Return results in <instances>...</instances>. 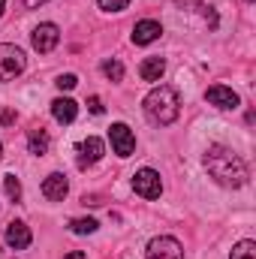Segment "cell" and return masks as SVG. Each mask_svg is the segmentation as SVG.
Returning <instances> with one entry per match:
<instances>
[{"instance_id":"83f0119b","label":"cell","mask_w":256,"mask_h":259,"mask_svg":"<svg viewBox=\"0 0 256 259\" xmlns=\"http://www.w3.org/2000/svg\"><path fill=\"white\" fill-rule=\"evenodd\" d=\"M247 3H253V0H247Z\"/></svg>"},{"instance_id":"8fae6325","label":"cell","mask_w":256,"mask_h":259,"mask_svg":"<svg viewBox=\"0 0 256 259\" xmlns=\"http://www.w3.org/2000/svg\"><path fill=\"white\" fill-rule=\"evenodd\" d=\"M30 241H33V235H30L27 223L12 220V223L6 226V244H9L12 250H24V247H30Z\"/></svg>"},{"instance_id":"8992f818","label":"cell","mask_w":256,"mask_h":259,"mask_svg":"<svg viewBox=\"0 0 256 259\" xmlns=\"http://www.w3.org/2000/svg\"><path fill=\"white\" fill-rule=\"evenodd\" d=\"M30 42H33V49H36L39 55H49V52H55L58 42H61V27L52 24V21H46V24H39V27L30 33Z\"/></svg>"},{"instance_id":"603a6c76","label":"cell","mask_w":256,"mask_h":259,"mask_svg":"<svg viewBox=\"0 0 256 259\" xmlns=\"http://www.w3.org/2000/svg\"><path fill=\"white\" fill-rule=\"evenodd\" d=\"M0 121H3V124H12V121H15V112H3Z\"/></svg>"},{"instance_id":"d4e9b609","label":"cell","mask_w":256,"mask_h":259,"mask_svg":"<svg viewBox=\"0 0 256 259\" xmlns=\"http://www.w3.org/2000/svg\"><path fill=\"white\" fill-rule=\"evenodd\" d=\"M64 259H88V253H81V250H72V253H66Z\"/></svg>"},{"instance_id":"3957f363","label":"cell","mask_w":256,"mask_h":259,"mask_svg":"<svg viewBox=\"0 0 256 259\" xmlns=\"http://www.w3.org/2000/svg\"><path fill=\"white\" fill-rule=\"evenodd\" d=\"M27 66V58L18 46L0 42V81H12L15 75H21Z\"/></svg>"},{"instance_id":"d6986e66","label":"cell","mask_w":256,"mask_h":259,"mask_svg":"<svg viewBox=\"0 0 256 259\" xmlns=\"http://www.w3.org/2000/svg\"><path fill=\"white\" fill-rule=\"evenodd\" d=\"M3 190H6V196H9L12 202H18V199H21V181H18L15 175H6V178H3Z\"/></svg>"},{"instance_id":"4fadbf2b","label":"cell","mask_w":256,"mask_h":259,"mask_svg":"<svg viewBox=\"0 0 256 259\" xmlns=\"http://www.w3.org/2000/svg\"><path fill=\"white\" fill-rule=\"evenodd\" d=\"M52 115H55L58 124H72L75 115H78V106H75V100H69V97H58V100L52 103Z\"/></svg>"},{"instance_id":"ba28073f","label":"cell","mask_w":256,"mask_h":259,"mask_svg":"<svg viewBox=\"0 0 256 259\" xmlns=\"http://www.w3.org/2000/svg\"><path fill=\"white\" fill-rule=\"evenodd\" d=\"M103 154H106V145H103V139H97V136H88L84 142H78V169H88V166H94V163H100L103 160Z\"/></svg>"},{"instance_id":"9c48e42d","label":"cell","mask_w":256,"mask_h":259,"mask_svg":"<svg viewBox=\"0 0 256 259\" xmlns=\"http://www.w3.org/2000/svg\"><path fill=\"white\" fill-rule=\"evenodd\" d=\"M205 100H208L214 109H238V106H241L238 94H235L232 88H226V84H211V88L205 91Z\"/></svg>"},{"instance_id":"52a82bcc","label":"cell","mask_w":256,"mask_h":259,"mask_svg":"<svg viewBox=\"0 0 256 259\" xmlns=\"http://www.w3.org/2000/svg\"><path fill=\"white\" fill-rule=\"evenodd\" d=\"M109 142H112V151H115L118 157H130V154L136 151V136H133V130H130L127 124H112Z\"/></svg>"},{"instance_id":"7a4b0ae2","label":"cell","mask_w":256,"mask_h":259,"mask_svg":"<svg viewBox=\"0 0 256 259\" xmlns=\"http://www.w3.org/2000/svg\"><path fill=\"white\" fill-rule=\"evenodd\" d=\"M142 109H145V118H148L151 124L169 127V124H175L178 115H181V94H178L172 84H160V88H154V91L145 97Z\"/></svg>"},{"instance_id":"30bf717a","label":"cell","mask_w":256,"mask_h":259,"mask_svg":"<svg viewBox=\"0 0 256 259\" xmlns=\"http://www.w3.org/2000/svg\"><path fill=\"white\" fill-rule=\"evenodd\" d=\"M160 33H163L160 21L145 18V21H136V27H133V42H136V46H151L154 39H160Z\"/></svg>"},{"instance_id":"5bb4252c","label":"cell","mask_w":256,"mask_h":259,"mask_svg":"<svg viewBox=\"0 0 256 259\" xmlns=\"http://www.w3.org/2000/svg\"><path fill=\"white\" fill-rule=\"evenodd\" d=\"M163 72H166V61H163V58H145L142 66H139L142 81H160Z\"/></svg>"},{"instance_id":"277c9868","label":"cell","mask_w":256,"mask_h":259,"mask_svg":"<svg viewBox=\"0 0 256 259\" xmlns=\"http://www.w3.org/2000/svg\"><path fill=\"white\" fill-rule=\"evenodd\" d=\"M148 259H184V247L178 238L172 235H157L148 241V250H145Z\"/></svg>"},{"instance_id":"44dd1931","label":"cell","mask_w":256,"mask_h":259,"mask_svg":"<svg viewBox=\"0 0 256 259\" xmlns=\"http://www.w3.org/2000/svg\"><path fill=\"white\" fill-rule=\"evenodd\" d=\"M55 84H58L61 91H72V88L78 84V78H75L72 72H66V75H58V81H55Z\"/></svg>"},{"instance_id":"2e32d148","label":"cell","mask_w":256,"mask_h":259,"mask_svg":"<svg viewBox=\"0 0 256 259\" xmlns=\"http://www.w3.org/2000/svg\"><path fill=\"white\" fill-rule=\"evenodd\" d=\"M69 232H72V235H91V232H97V220H91V217H75V220H69Z\"/></svg>"},{"instance_id":"cb8c5ba5","label":"cell","mask_w":256,"mask_h":259,"mask_svg":"<svg viewBox=\"0 0 256 259\" xmlns=\"http://www.w3.org/2000/svg\"><path fill=\"white\" fill-rule=\"evenodd\" d=\"M42 3H49V0H24L27 9H36V6H42Z\"/></svg>"},{"instance_id":"7c38bea8","label":"cell","mask_w":256,"mask_h":259,"mask_svg":"<svg viewBox=\"0 0 256 259\" xmlns=\"http://www.w3.org/2000/svg\"><path fill=\"white\" fill-rule=\"evenodd\" d=\"M66 193H69V181H66V175H61V172H52L42 181V196L49 202H64Z\"/></svg>"},{"instance_id":"9a60e30c","label":"cell","mask_w":256,"mask_h":259,"mask_svg":"<svg viewBox=\"0 0 256 259\" xmlns=\"http://www.w3.org/2000/svg\"><path fill=\"white\" fill-rule=\"evenodd\" d=\"M49 145H52V139H49V133L42 127H33L27 133V148H30V154L42 157V154H49Z\"/></svg>"},{"instance_id":"7402d4cb","label":"cell","mask_w":256,"mask_h":259,"mask_svg":"<svg viewBox=\"0 0 256 259\" xmlns=\"http://www.w3.org/2000/svg\"><path fill=\"white\" fill-rule=\"evenodd\" d=\"M88 109H91V115H103V112H106V106H103L100 97H91V100H88Z\"/></svg>"},{"instance_id":"4316f807","label":"cell","mask_w":256,"mask_h":259,"mask_svg":"<svg viewBox=\"0 0 256 259\" xmlns=\"http://www.w3.org/2000/svg\"><path fill=\"white\" fill-rule=\"evenodd\" d=\"M0 160H3V142H0Z\"/></svg>"},{"instance_id":"484cf974","label":"cell","mask_w":256,"mask_h":259,"mask_svg":"<svg viewBox=\"0 0 256 259\" xmlns=\"http://www.w3.org/2000/svg\"><path fill=\"white\" fill-rule=\"evenodd\" d=\"M3 12H6V0H0V15H3Z\"/></svg>"},{"instance_id":"5b68a950","label":"cell","mask_w":256,"mask_h":259,"mask_svg":"<svg viewBox=\"0 0 256 259\" xmlns=\"http://www.w3.org/2000/svg\"><path fill=\"white\" fill-rule=\"evenodd\" d=\"M133 190L142 196V199H160V193H163L160 172H154V169H139V172L133 175Z\"/></svg>"},{"instance_id":"ffe728a7","label":"cell","mask_w":256,"mask_h":259,"mask_svg":"<svg viewBox=\"0 0 256 259\" xmlns=\"http://www.w3.org/2000/svg\"><path fill=\"white\" fill-rule=\"evenodd\" d=\"M97 3H100L103 12H121V9L130 6V0H97Z\"/></svg>"},{"instance_id":"e0dca14e","label":"cell","mask_w":256,"mask_h":259,"mask_svg":"<svg viewBox=\"0 0 256 259\" xmlns=\"http://www.w3.org/2000/svg\"><path fill=\"white\" fill-rule=\"evenodd\" d=\"M229 259H256V241H250V238L238 241V244L232 247V253H229Z\"/></svg>"},{"instance_id":"ac0fdd59","label":"cell","mask_w":256,"mask_h":259,"mask_svg":"<svg viewBox=\"0 0 256 259\" xmlns=\"http://www.w3.org/2000/svg\"><path fill=\"white\" fill-rule=\"evenodd\" d=\"M103 75H106L109 81H121V78H124V64H121V61H115V58H112V61H106V64H103Z\"/></svg>"},{"instance_id":"6da1fadb","label":"cell","mask_w":256,"mask_h":259,"mask_svg":"<svg viewBox=\"0 0 256 259\" xmlns=\"http://www.w3.org/2000/svg\"><path fill=\"white\" fill-rule=\"evenodd\" d=\"M205 169L220 187H244L247 184V166L244 160L226 148V145H208L205 151Z\"/></svg>"}]
</instances>
